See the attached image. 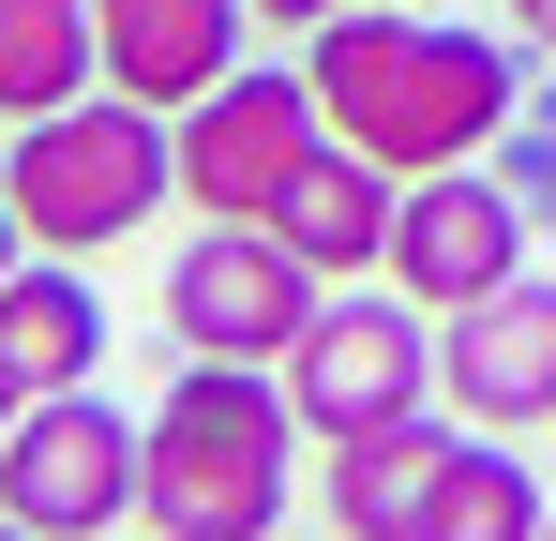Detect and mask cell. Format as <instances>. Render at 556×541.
<instances>
[{
    "mask_svg": "<svg viewBox=\"0 0 556 541\" xmlns=\"http://www.w3.org/2000/svg\"><path fill=\"white\" fill-rule=\"evenodd\" d=\"M527 196L496 166H437V180H406V211H391V286L421 301V316H466V301H496L511 270H527Z\"/></svg>",
    "mask_w": 556,
    "mask_h": 541,
    "instance_id": "8",
    "label": "cell"
},
{
    "mask_svg": "<svg viewBox=\"0 0 556 541\" xmlns=\"http://www.w3.org/2000/svg\"><path fill=\"white\" fill-rule=\"evenodd\" d=\"M91 15H105V90L166 121L241 76V30H256V0H91Z\"/></svg>",
    "mask_w": 556,
    "mask_h": 541,
    "instance_id": "10",
    "label": "cell"
},
{
    "mask_svg": "<svg viewBox=\"0 0 556 541\" xmlns=\"http://www.w3.org/2000/svg\"><path fill=\"white\" fill-rule=\"evenodd\" d=\"M286 481H301V406L271 361H181L151 391V527L166 541H271Z\"/></svg>",
    "mask_w": 556,
    "mask_h": 541,
    "instance_id": "2",
    "label": "cell"
},
{
    "mask_svg": "<svg viewBox=\"0 0 556 541\" xmlns=\"http://www.w3.org/2000/svg\"><path fill=\"white\" fill-rule=\"evenodd\" d=\"M0 361H15L30 391H91L105 376V286L76 256H15V286H0Z\"/></svg>",
    "mask_w": 556,
    "mask_h": 541,
    "instance_id": "13",
    "label": "cell"
},
{
    "mask_svg": "<svg viewBox=\"0 0 556 541\" xmlns=\"http://www.w3.org/2000/svg\"><path fill=\"white\" fill-rule=\"evenodd\" d=\"M0 196H15L30 256H105V241H136V226L181 196V121H166V105H121V90L61 105V121H15Z\"/></svg>",
    "mask_w": 556,
    "mask_h": 541,
    "instance_id": "3",
    "label": "cell"
},
{
    "mask_svg": "<svg viewBox=\"0 0 556 541\" xmlns=\"http://www.w3.org/2000/svg\"><path fill=\"white\" fill-rule=\"evenodd\" d=\"M15 256H30V226H15V196H0V286H15Z\"/></svg>",
    "mask_w": 556,
    "mask_h": 541,
    "instance_id": "20",
    "label": "cell"
},
{
    "mask_svg": "<svg viewBox=\"0 0 556 541\" xmlns=\"http://www.w3.org/2000/svg\"><path fill=\"white\" fill-rule=\"evenodd\" d=\"M301 76L331 105V136L391 180H437V166H481L496 136H511V30H466V15H421V0H362V15H331L316 46H301Z\"/></svg>",
    "mask_w": 556,
    "mask_h": 541,
    "instance_id": "1",
    "label": "cell"
},
{
    "mask_svg": "<svg viewBox=\"0 0 556 541\" xmlns=\"http://www.w3.org/2000/svg\"><path fill=\"white\" fill-rule=\"evenodd\" d=\"M105 90V15L91 0H0V121H61Z\"/></svg>",
    "mask_w": 556,
    "mask_h": 541,
    "instance_id": "14",
    "label": "cell"
},
{
    "mask_svg": "<svg viewBox=\"0 0 556 541\" xmlns=\"http://www.w3.org/2000/svg\"><path fill=\"white\" fill-rule=\"evenodd\" d=\"M0 541H46V527H15V512H0Z\"/></svg>",
    "mask_w": 556,
    "mask_h": 541,
    "instance_id": "21",
    "label": "cell"
},
{
    "mask_svg": "<svg viewBox=\"0 0 556 541\" xmlns=\"http://www.w3.org/2000/svg\"><path fill=\"white\" fill-rule=\"evenodd\" d=\"M496 180L527 196V226H556V90L511 105V136H496Z\"/></svg>",
    "mask_w": 556,
    "mask_h": 541,
    "instance_id": "16",
    "label": "cell"
},
{
    "mask_svg": "<svg viewBox=\"0 0 556 541\" xmlns=\"http://www.w3.org/2000/svg\"><path fill=\"white\" fill-rule=\"evenodd\" d=\"M511 46H542V61H556V0H511Z\"/></svg>",
    "mask_w": 556,
    "mask_h": 541,
    "instance_id": "18",
    "label": "cell"
},
{
    "mask_svg": "<svg viewBox=\"0 0 556 541\" xmlns=\"http://www.w3.org/2000/svg\"><path fill=\"white\" fill-rule=\"evenodd\" d=\"M391 211H406V180H391V166H362V151L331 136L316 166L286 180L271 241H286V256H316V270H331V286H362V270H391Z\"/></svg>",
    "mask_w": 556,
    "mask_h": 541,
    "instance_id": "11",
    "label": "cell"
},
{
    "mask_svg": "<svg viewBox=\"0 0 556 541\" xmlns=\"http://www.w3.org/2000/svg\"><path fill=\"white\" fill-rule=\"evenodd\" d=\"M437 466H452V422H437V406H421V422H376V437H331V466H316L331 541H406L421 496H437Z\"/></svg>",
    "mask_w": 556,
    "mask_h": 541,
    "instance_id": "12",
    "label": "cell"
},
{
    "mask_svg": "<svg viewBox=\"0 0 556 541\" xmlns=\"http://www.w3.org/2000/svg\"><path fill=\"white\" fill-rule=\"evenodd\" d=\"M437 406H452L466 437H527V422H556V286H542V270H511L496 301L437 316Z\"/></svg>",
    "mask_w": 556,
    "mask_h": 541,
    "instance_id": "9",
    "label": "cell"
},
{
    "mask_svg": "<svg viewBox=\"0 0 556 541\" xmlns=\"http://www.w3.org/2000/svg\"><path fill=\"white\" fill-rule=\"evenodd\" d=\"M286 406H301V437H376V422H421L437 406V331H421V301L406 286H346V301H316V331L286 347Z\"/></svg>",
    "mask_w": 556,
    "mask_h": 541,
    "instance_id": "5",
    "label": "cell"
},
{
    "mask_svg": "<svg viewBox=\"0 0 556 541\" xmlns=\"http://www.w3.org/2000/svg\"><path fill=\"white\" fill-rule=\"evenodd\" d=\"M151 496V422H121L105 391H30V422L0 437V512L46 541H105Z\"/></svg>",
    "mask_w": 556,
    "mask_h": 541,
    "instance_id": "6",
    "label": "cell"
},
{
    "mask_svg": "<svg viewBox=\"0 0 556 541\" xmlns=\"http://www.w3.org/2000/svg\"><path fill=\"white\" fill-rule=\"evenodd\" d=\"M542 541H556V527H542Z\"/></svg>",
    "mask_w": 556,
    "mask_h": 541,
    "instance_id": "22",
    "label": "cell"
},
{
    "mask_svg": "<svg viewBox=\"0 0 556 541\" xmlns=\"http://www.w3.org/2000/svg\"><path fill=\"white\" fill-rule=\"evenodd\" d=\"M15 422H30V376H15V361H0V437H15Z\"/></svg>",
    "mask_w": 556,
    "mask_h": 541,
    "instance_id": "19",
    "label": "cell"
},
{
    "mask_svg": "<svg viewBox=\"0 0 556 541\" xmlns=\"http://www.w3.org/2000/svg\"><path fill=\"white\" fill-rule=\"evenodd\" d=\"M556 496L527 481V451L511 437H452V466H437V496H421V527L406 541H542Z\"/></svg>",
    "mask_w": 556,
    "mask_h": 541,
    "instance_id": "15",
    "label": "cell"
},
{
    "mask_svg": "<svg viewBox=\"0 0 556 541\" xmlns=\"http://www.w3.org/2000/svg\"><path fill=\"white\" fill-rule=\"evenodd\" d=\"M316 301H331V270L286 256L271 226H195L181 256H166V331H181V361H271L316 331Z\"/></svg>",
    "mask_w": 556,
    "mask_h": 541,
    "instance_id": "7",
    "label": "cell"
},
{
    "mask_svg": "<svg viewBox=\"0 0 556 541\" xmlns=\"http://www.w3.org/2000/svg\"><path fill=\"white\" fill-rule=\"evenodd\" d=\"M316 151H331V105H316L301 61H241L211 105H181V196H195V226H271L286 180L316 166Z\"/></svg>",
    "mask_w": 556,
    "mask_h": 541,
    "instance_id": "4",
    "label": "cell"
},
{
    "mask_svg": "<svg viewBox=\"0 0 556 541\" xmlns=\"http://www.w3.org/2000/svg\"><path fill=\"white\" fill-rule=\"evenodd\" d=\"M331 15H362V0H256V30H301V46H316Z\"/></svg>",
    "mask_w": 556,
    "mask_h": 541,
    "instance_id": "17",
    "label": "cell"
}]
</instances>
